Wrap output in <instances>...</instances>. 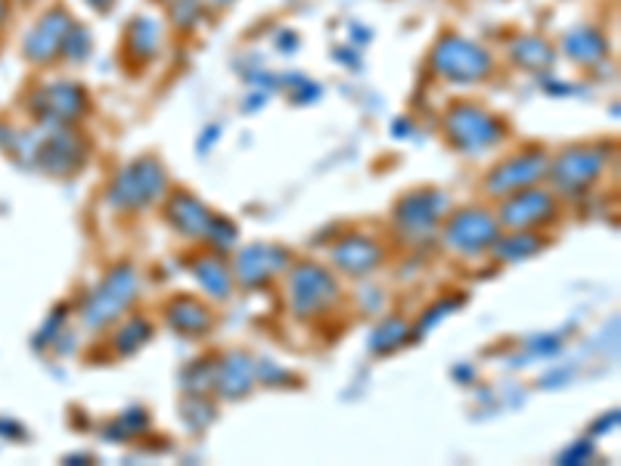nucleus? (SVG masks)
Wrapping results in <instances>:
<instances>
[{
	"label": "nucleus",
	"instance_id": "obj_15",
	"mask_svg": "<svg viewBox=\"0 0 621 466\" xmlns=\"http://www.w3.org/2000/svg\"><path fill=\"white\" fill-rule=\"evenodd\" d=\"M196 274H199V280H203L206 286L215 290V295H221V299H225L230 280H227L225 271L218 268V261H199V264H196Z\"/></svg>",
	"mask_w": 621,
	"mask_h": 466
},
{
	"label": "nucleus",
	"instance_id": "obj_3",
	"mask_svg": "<svg viewBox=\"0 0 621 466\" xmlns=\"http://www.w3.org/2000/svg\"><path fill=\"white\" fill-rule=\"evenodd\" d=\"M162 191H165V174L159 172V165L155 162H134L128 172L121 174L109 199L116 206H146Z\"/></svg>",
	"mask_w": 621,
	"mask_h": 466
},
{
	"label": "nucleus",
	"instance_id": "obj_14",
	"mask_svg": "<svg viewBox=\"0 0 621 466\" xmlns=\"http://www.w3.org/2000/svg\"><path fill=\"white\" fill-rule=\"evenodd\" d=\"M128 41H131V47L138 51L140 59H150V56H155V51H159V25L150 22V19H138V22L131 25V32H128Z\"/></svg>",
	"mask_w": 621,
	"mask_h": 466
},
{
	"label": "nucleus",
	"instance_id": "obj_4",
	"mask_svg": "<svg viewBox=\"0 0 621 466\" xmlns=\"http://www.w3.org/2000/svg\"><path fill=\"white\" fill-rule=\"evenodd\" d=\"M544 172H547V159H544V153L529 150V153H522L516 155V159L498 165V172L488 177V191L494 193V196L516 193L522 191V187H529V184H535Z\"/></svg>",
	"mask_w": 621,
	"mask_h": 466
},
{
	"label": "nucleus",
	"instance_id": "obj_18",
	"mask_svg": "<svg viewBox=\"0 0 621 466\" xmlns=\"http://www.w3.org/2000/svg\"><path fill=\"white\" fill-rule=\"evenodd\" d=\"M3 13H7V0H0V22H3Z\"/></svg>",
	"mask_w": 621,
	"mask_h": 466
},
{
	"label": "nucleus",
	"instance_id": "obj_13",
	"mask_svg": "<svg viewBox=\"0 0 621 466\" xmlns=\"http://www.w3.org/2000/svg\"><path fill=\"white\" fill-rule=\"evenodd\" d=\"M563 47H566V53H569L571 59H578V63H593V59H600L606 53V41L597 35V32H590V29H578V32L566 35Z\"/></svg>",
	"mask_w": 621,
	"mask_h": 466
},
{
	"label": "nucleus",
	"instance_id": "obj_17",
	"mask_svg": "<svg viewBox=\"0 0 621 466\" xmlns=\"http://www.w3.org/2000/svg\"><path fill=\"white\" fill-rule=\"evenodd\" d=\"M87 3H90V7H94V10H106V7H109V3H112V0H87Z\"/></svg>",
	"mask_w": 621,
	"mask_h": 466
},
{
	"label": "nucleus",
	"instance_id": "obj_7",
	"mask_svg": "<svg viewBox=\"0 0 621 466\" xmlns=\"http://www.w3.org/2000/svg\"><path fill=\"white\" fill-rule=\"evenodd\" d=\"M336 299V286L327 271L320 268H298L293 274V305L298 314L324 308Z\"/></svg>",
	"mask_w": 621,
	"mask_h": 466
},
{
	"label": "nucleus",
	"instance_id": "obj_20",
	"mask_svg": "<svg viewBox=\"0 0 621 466\" xmlns=\"http://www.w3.org/2000/svg\"><path fill=\"white\" fill-rule=\"evenodd\" d=\"M165 3H168V7H172V3H174V0H165Z\"/></svg>",
	"mask_w": 621,
	"mask_h": 466
},
{
	"label": "nucleus",
	"instance_id": "obj_1",
	"mask_svg": "<svg viewBox=\"0 0 621 466\" xmlns=\"http://www.w3.org/2000/svg\"><path fill=\"white\" fill-rule=\"evenodd\" d=\"M435 72L448 82H479L491 72V53L482 51L479 44H472L469 37H445L435 51H432Z\"/></svg>",
	"mask_w": 621,
	"mask_h": 466
},
{
	"label": "nucleus",
	"instance_id": "obj_11",
	"mask_svg": "<svg viewBox=\"0 0 621 466\" xmlns=\"http://www.w3.org/2000/svg\"><path fill=\"white\" fill-rule=\"evenodd\" d=\"M380 246L377 242H370L367 237H348L336 246V252H333V261L348 271V274H367V271H373L377 268V261H380Z\"/></svg>",
	"mask_w": 621,
	"mask_h": 466
},
{
	"label": "nucleus",
	"instance_id": "obj_9",
	"mask_svg": "<svg viewBox=\"0 0 621 466\" xmlns=\"http://www.w3.org/2000/svg\"><path fill=\"white\" fill-rule=\"evenodd\" d=\"M600 169H603V153L575 147V150H566V153L556 159L553 174H556V181L566 191H581V187H587L600 174Z\"/></svg>",
	"mask_w": 621,
	"mask_h": 466
},
{
	"label": "nucleus",
	"instance_id": "obj_16",
	"mask_svg": "<svg viewBox=\"0 0 621 466\" xmlns=\"http://www.w3.org/2000/svg\"><path fill=\"white\" fill-rule=\"evenodd\" d=\"M537 249V242L529 237V242H522V237H516L513 240V249L510 246H501V256L503 259H519V256H529V252H535Z\"/></svg>",
	"mask_w": 621,
	"mask_h": 466
},
{
	"label": "nucleus",
	"instance_id": "obj_8",
	"mask_svg": "<svg viewBox=\"0 0 621 466\" xmlns=\"http://www.w3.org/2000/svg\"><path fill=\"white\" fill-rule=\"evenodd\" d=\"M553 215V196L535 187H522L516 196H510L501 208V221L510 227H529L547 221Z\"/></svg>",
	"mask_w": 621,
	"mask_h": 466
},
{
	"label": "nucleus",
	"instance_id": "obj_19",
	"mask_svg": "<svg viewBox=\"0 0 621 466\" xmlns=\"http://www.w3.org/2000/svg\"><path fill=\"white\" fill-rule=\"evenodd\" d=\"M208 3H215V7H227L230 0H208Z\"/></svg>",
	"mask_w": 621,
	"mask_h": 466
},
{
	"label": "nucleus",
	"instance_id": "obj_5",
	"mask_svg": "<svg viewBox=\"0 0 621 466\" xmlns=\"http://www.w3.org/2000/svg\"><path fill=\"white\" fill-rule=\"evenodd\" d=\"M445 240L460 252H482L498 240V221L488 218V212H460L448 225Z\"/></svg>",
	"mask_w": 621,
	"mask_h": 466
},
{
	"label": "nucleus",
	"instance_id": "obj_10",
	"mask_svg": "<svg viewBox=\"0 0 621 466\" xmlns=\"http://www.w3.org/2000/svg\"><path fill=\"white\" fill-rule=\"evenodd\" d=\"M72 32V19L66 10H53L35 25V32L29 35L25 53L32 59H53L56 53H63V44Z\"/></svg>",
	"mask_w": 621,
	"mask_h": 466
},
{
	"label": "nucleus",
	"instance_id": "obj_2",
	"mask_svg": "<svg viewBox=\"0 0 621 466\" xmlns=\"http://www.w3.org/2000/svg\"><path fill=\"white\" fill-rule=\"evenodd\" d=\"M445 124H448V138L454 140V147H460L466 153L488 150V147H494L503 138L501 121L472 104L454 106Z\"/></svg>",
	"mask_w": 621,
	"mask_h": 466
},
{
	"label": "nucleus",
	"instance_id": "obj_12",
	"mask_svg": "<svg viewBox=\"0 0 621 466\" xmlns=\"http://www.w3.org/2000/svg\"><path fill=\"white\" fill-rule=\"evenodd\" d=\"M513 59L522 69H547L553 63V47L544 37H519Z\"/></svg>",
	"mask_w": 621,
	"mask_h": 466
},
{
	"label": "nucleus",
	"instance_id": "obj_6",
	"mask_svg": "<svg viewBox=\"0 0 621 466\" xmlns=\"http://www.w3.org/2000/svg\"><path fill=\"white\" fill-rule=\"evenodd\" d=\"M131 295H134V277H131L128 268H119V271L109 277L103 286L94 293L90 308L85 311V321L90 327H100V324H106L109 317H116V314L128 305Z\"/></svg>",
	"mask_w": 621,
	"mask_h": 466
}]
</instances>
